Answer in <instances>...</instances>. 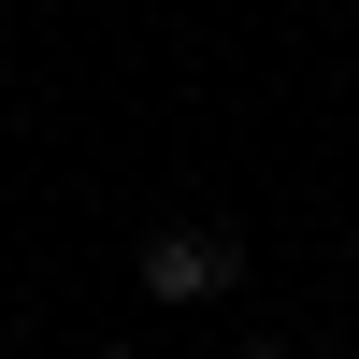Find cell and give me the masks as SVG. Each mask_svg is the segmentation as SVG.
<instances>
[{"label":"cell","instance_id":"obj_1","mask_svg":"<svg viewBox=\"0 0 359 359\" xmlns=\"http://www.w3.org/2000/svg\"><path fill=\"white\" fill-rule=\"evenodd\" d=\"M130 273L158 287L172 316H201V302H230V287H245V230H230V216H158V230L130 245Z\"/></svg>","mask_w":359,"mask_h":359},{"label":"cell","instance_id":"obj_2","mask_svg":"<svg viewBox=\"0 0 359 359\" xmlns=\"http://www.w3.org/2000/svg\"><path fill=\"white\" fill-rule=\"evenodd\" d=\"M230 359H287V345H273V331H245V345H230Z\"/></svg>","mask_w":359,"mask_h":359}]
</instances>
